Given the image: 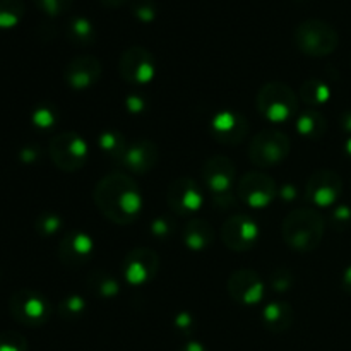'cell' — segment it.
I'll list each match as a JSON object with an SVG mask.
<instances>
[{
  "label": "cell",
  "instance_id": "cell-1",
  "mask_svg": "<svg viewBox=\"0 0 351 351\" xmlns=\"http://www.w3.org/2000/svg\"><path fill=\"white\" fill-rule=\"evenodd\" d=\"M93 197L99 213L115 225H130L143 209L139 185L125 173L105 175L96 184Z\"/></svg>",
  "mask_w": 351,
  "mask_h": 351
},
{
  "label": "cell",
  "instance_id": "cell-2",
  "mask_svg": "<svg viewBox=\"0 0 351 351\" xmlns=\"http://www.w3.org/2000/svg\"><path fill=\"white\" fill-rule=\"evenodd\" d=\"M326 223L321 213L312 208H298L288 213L283 221V239L297 252H312L324 237Z\"/></svg>",
  "mask_w": 351,
  "mask_h": 351
},
{
  "label": "cell",
  "instance_id": "cell-3",
  "mask_svg": "<svg viewBox=\"0 0 351 351\" xmlns=\"http://www.w3.org/2000/svg\"><path fill=\"white\" fill-rule=\"evenodd\" d=\"M256 106L266 120L283 123L297 113L298 95L285 82L271 81L257 93Z\"/></svg>",
  "mask_w": 351,
  "mask_h": 351
},
{
  "label": "cell",
  "instance_id": "cell-4",
  "mask_svg": "<svg viewBox=\"0 0 351 351\" xmlns=\"http://www.w3.org/2000/svg\"><path fill=\"white\" fill-rule=\"evenodd\" d=\"M293 40L302 53L308 57H326L338 48L339 34L326 21L307 19L298 24Z\"/></svg>",
  "mask_w": 351,
  "mask_h": 351
},
{
  "label": "cell",
  "instance_id": "cell-5",
  "mask_svg": "<svg viewBox=\"0 0 351 351\" xmlns=\"http://www.w3.org/2000/svg\"><path fill=\"white\" fill-rule=\"evenodd\" d=\"M291 143L280 130H263L249 143V160L259 168L281 165L288 158Z\"/></svg>",
  "mask_w": 351,
  "mask_h": 351
},
{
  "label": "cell",
  "instance_id": "cell-6",
  "mask_svg": "<svg viewBox=\"0 0 351 351\" xmlns=\"http://www.w3.org/2000/svg\"><path fill=\"white\" fill-rule=\"evenodd\" d=\"M9 312L19 324L27 328H40L50 319L51 305L38 291L23 288L10 297Z\"/></svg>",
  "mask_w": 351,
  "mask_h": 351
},
{
  "label": "cell",
  "instance_id": "cell-7",
  "mask_svg": "<svg viewBox=\"0 0 351 351\" xmlns=\"http://www.w3.org/2000/svg\"><path fill=\"white\" fill-rule=\"evenodd\" d=\"M50 158L55 167L62 171L81 170L88 160V144L79 134L62 132L50 141Z\"/></svg>",
  "mask_w": 351,
  "mask_h": 351
},
{
  "label": "cell",
  "instance_id": "cell-8",
  "mask_svg": "<svg viewBox=\"0 0 351 351\" xmlns=\"http://www.w3.org/2000/svg\"><path fill=\"white\" fill-rule=\"evenodd\" d=\"M160 269V256L149 247H136L122 263L123 280L130 287H144L154 280Z\"/></svg>",
  "mask_w": 351,
  "mask_h": 351
},
{
  "label": "cell",
  "instance_id": "cell-9",
  "mask_svg": "<svg viewBox=\"0 0 351 351\" xmlns=\"http://www.w3.org/2000/svg\"><path fill=\"white\" fill-rule=\"evenodd\" d=\"M119 71L123 81L130 84H147L153 81L156 64L153 53L147 48L130 47L120 57Z\"/></svg>",
  "mask_w": 351,
  "mask_h": 351
},
{
  "label": "cell",
  "instance_id": "cell-10",
  "mask_svg": "<svg viewBox=\"0 0 351 351\" xmlns=\"http://www.w3.org/2000/svg\"><path fill=\"white\" fill-rule=\"evenodd\" d=\"M259 225L250 216L243 215L228 218L219 230L223 243L235 252H245L252 249L259 240Z\"/></svg>",
  "mask_w": 351,
  "mask_h": 351
},
{
  "label": "cell",
  "instance_id": "cell-11",
  "mask_svg": "<svg viewBox=\"0 0 351 351\" xmlns=\"http://www.w3.org/2000/svg\"><path fill=\"white\" fill-rule=\"evenodd\" d=\"M278 194L276 182L266 173L250 171L239 182V197L250 208H266L274 201Z\"/></svg>",
  "mask_w": 351,
  "mask_h": 351
},
{
  "label": "cell",
  "instance_id": "cell-12",
  "mask_svg": "<svg viewBox=\"0 0 351 351\" xmlns=\"http://www.w3.org/2000/svg\"><path fill=\"white\" fill-rule=\"evenodd\" d=\"M343 194V178L332 170H319L311 175L305 185L307 201L319 208H328L338 202Z\"/></svg>",
  "mask_w": 351,
  "mask_h": 351
},
{
  "label": "cell",
  "instance_id": "cell-13",
  "mask_svg": "<svg viewBox=\"0 0 351 351\" xmlns=\"http://www.w3.org/2000/svg\"><path fill=\"white\" fill-rule=\"evenodd\" d=\"M167 202L178 216H192L204 204V195L197 182L180 177L170 184L167 191Z\"/></svg>",
  "mask_w": 351,
  "mask_h": 351
},
{
  "label": "cell",
  "instance_id": "cell-14",
  "mask_svg": "<svg viewBox=\"0 0 351 351\" xmlns=\"http://www.w3.org/2000/svg\"><path fill=\"white\" fill-rule=\"evenodd\" d=\"M211 132L218 143L225 146H237L243 143L249 134V122L235 110H223L216 113L211 122Z\"/></svg>",
  "mask_w": 351,
  "mask_h": 351
},
{
  "label": "cell",
  "instance_id": "cell-15",
  "mask_svg": "<svg viewBox=\"0 0 351 351\" xmlns=\"http://www.w3.org/2000/svg\"><path fill=\"white\" fill-rule=\"evenodd\" d=\"M95 254V242L91 237L79 230H72L67 232L60 240L58 245V257H60L62 264L67 267H81Z\"/></svg>",
  "mask_w": 351,
  "mask_h": 351
},
{
  "label": "cell",
  "instance_id": "cell-16",
  "mask_svg": "<svg viewBox=\"0 0 351 351\" xmlns=\"http://www.w3.org/2000/svg\"><path fill=\"white\" fill-rule=\"evenodd\" d=\"M228 293L237 304L257 305L264 297V283L252 269H239L228 278Z\"/></svg>",
  "mask_w": 351,
  "mask_h": 351
},
{
  "label": "cell",
  "instance_id": "cell-17",
  "mask_svg": "<svg viewBox=\"0 0 351 351\" xmlns=\"http://www.w3.org/2000/svg\"><path fill=\"white\" fill-rule=\"evenodd\" d=\"M235 165L228 156H213L202 165V178L213 194H228L235 180Z\"/></svg>",
  "mask_w": 351,
  "mask_h": 351
},
{
  "label": "cell",
  "instance_id": "cell-18",
  "mask_svg": "<svg viewBox=\"0 0 351 351\" xmlns=\"http://www.w3.org/2000/svg\"><path fill=\"white\" fill-rule=\"evenodd\" d=\"M101 62L93 55H79L72 58L65 67V81L72 89H88L95 86L101 77Z\"/></svg>",
  "mask_w": 351,
  "mask_h": 351
},
{
  "label": "cell",
  "instance_id": "cell-19",
  "mask_svg": "<svg viewBox=\"0 0 351 351\" xmlns=\"http://www.w3.org/2000/svg\"><path fill=\"white\" fill-rule=\"evenodd\" d=\"M158 160H160V149H158L156 144L149 139H141L127 146L120 161L132 173L144 175L156 167Z\"/></svg>",
  "mask_w": 351,
  "mask_h": 351
},
{
  "label": "cell",
  "instance_id": "cell-20",
  "mask_svg": "<svg viewBox=\"0 0 351 351\" xmlns=\"http://www.w3.org/2000/svg\"><path fill=\"white\" fill-rule=\"evenodd\" d=\"M295 321V312L288 302H271L263 311V324L267 331L274 335L288 331Z\"/></svg>",
  "mask_w": 351,
  "mask_h": 351
},
{
  "label": "cell",
  "instance_id": "cell-21",
  "mask_svg": "<svg viewBox=\"0 0 351 351\" xmlns=\"http://www.w3.org/2000/svg\"><path fill=\"white\" fill-rule=\"evenodd\" d=\"M213 242H215V228L211 223L202 218H192L187 223L184 230V243L187 249L199 252L211 247Z\"/></svg>",
  "mask_w": 351,
  "mask_h": 351
},
{
  "label": "cell",
  "instance_id": "cell-22",
  "mask_svg": "<svg viewBox=\"0 0 351 351\" xmlns=\"http://www.w3.org/2000/svg\"><path fill=\"white\" fill-rule=\"evenodd\" d=\"M297 130L307 139H321L328 130V120L319 110L307 108L297 117Z\"/></svg>",
  "mask_w": 351,
  "mask_h": 351
},
{
  "label": "cell",
  "instance_id": "cell-23",
  "mask_svg": "<svg viewBox=\"0 0 351 351\" xmlns=\"http://www.w3.org/2000/svg\"><path fill=\"white\" fill-rule=\"evenodd\" d=\"M65 34H67V40L74 47H89L96 40L95 26H93V23L88 17L82 16H75L69 19Z\"/></svg>",
  "mask_w": 351,
  "mask_h": 351
},
{
  "label": "cell",
  "instance_id": "cell-24",
  "mask_svg": "<svg viewBox=\"0 0 351 351\" xmlns=\"http://www.w3.org/2000/svg\"><path fill=\"white\" fill-rule=\"evenodd\" d=\"M300 99L311 108H319V106L326 105L331 98V89L321 79H307L304 84L300 86Z\"/></svg>",
  "mask_w": 351,
  "mask_h": 351
},
{
  "label": "cell",
  "instance_id": "cell-25",
  "mask_svg": "<svg viewBox=\"0 0 351 351\" xmlns=\"http://www.w3.org/2000/svg\"><path fill=\"white\" fill-rule=\"evenodd\" d=\"M88 285L89 291L93 295H96L98 298L103 300H110V298H115L120 291V285L112 274L105 273V271H95L88 276Z\"/></svg>",
  "mask_w": 351,
  "mask_h": 351
},
{
  "label": "cell",
  "instance_id": "cell-26",
  "mask_svg": "<svg viewBox=\"0 0 351 351\" xmlns=\"http://www.w3.org/2000/svg\"><path fill=\"white\" fill-rule=\"evenodd\" d=\"M26 7L23 0H0V29L17 26L24 17Z\"/></svg>",
  "mask_w": 351,
  "mask_h": 351
},
{
  "label": "cell",
  "instance_id": "cell-27",
  "mask_svg": "<svg viewBox=\"0 0 351 351\" xmlns=\"http://www.w3.org/2000/svg\"><path fill=\"white\" fill-rule=\"evenodd\" d=\"M98 147L106 154V156H110L115 161H120L122 160L123 153H125L127 144H125V139H123L120 134L108 130V132L99 134Z\"/></svg>",
  "mask_w": 351,
  "mask_h": 351
},
{
  "label": "cell",
  "instance_id": "cell-28",
  "mask_svg": "<svg viewBox=\"0 0 351 351\" xmlns=\"http://www.w3.org/2000/svg\"><path fill=\"white\" fill-rule=\"evenodd\" d=\"M86 312V302L84 298H81L79 295H69L64 300L58 304V314L60 317L69 319H79Z\"/></svg>",
  "mask_w": 351,
  "mask_h": 351
},
{
  "label": "cell",
  "instance_id": "cell-29",
  "mask_svg": "<svg viewBox=\"0 0 351 351\" xmlns=\"http://www.w3.org/2000/svg\"><path fill=\"white\" fill-rule=\"evenodd\" d=\"M31 120H33L34 127H38V129L41 130H47L55 125V122H57V113H55L53 106L40 105L34 108Z\"/></svg>",
  "mask_w": 351,
  "mask_h": 351
},
{
  "label": "cell",
  "instance_id": "cell-30",
  "mask_svg": "<svg viewBox=\"0 0 351 351\" xmlns=\"http://www.w3.org/2000/svg\"><path fill=\"white\" fill-rule=\"evenodd\" d=\"M130 9H132V14L141 23H153L156 19L158 10L154 0H132Z\"/></svg>",
  "mask_w": 351,
  "mask_h": 351
},
{
  "label": "cell",
  "instance_id": "cell-31",
  "mask_svg": "<svg viewBox=\"0 0 351 351\" xmlns=\"http://www.w3.org/2000/svg\"><path fill=\"white\" fill-rule=\"evenodd\" d=\"M0 351H27V341L17 331L0 332Z\"/></svg>",
  "mask_w": 351,
  "mask_h": 351
},
{
  "label": "cell",
  "instance_id": "cell-32",
  "mask_svg": "<svg viewBox=\"0 0 351 351\" xmlns=\"http://www.w3.org/2000/svg\"><path fill=\"white\" fill-rule=\"evenodd\" d=\"M175 228H177V223H175L173 218H170V216H158V218L153 219V223H151V233L160 240L170 239L175 233Z\"/></svg>",
  "mask_w": 351,
  "mask_h": 351
},
{
  "label": "cell",
  "instance_id": "cell-33",
  "mask_svg": "<svg viewBox=\"0 0 351 351\" xmlns=\"http://www.w3.org/2000/svg\"><path fill=\"white\" fill-rule=\"evenodd\" d=\"M34 226H36L38 233H41V235H45V237H50L62 228V219L58 218L57 215L47 213V215L38 216Z\"/></svg>",
  "mask_w": 351,
  "mask_h": 351
},
{
  "label": "cell",
  "instance_id": "cell-34",
  "mask_svg": "<svg viewBox=\"0 0 351 351\" xmlns=\"http://www.w3.org/2000/svg\"><path fill=\"white\" fill-rule=\"evenodd\" d=\"M40 10H43L48 16H60L71 9L74 0H33Z\"/></svg>",
  "mask_w": 351,
  "mask_h": 351
},
{
  "label": "cell",
  "instance_id": "cell-35",
  "mask_svg": "<svg viewBox=\"0 0 351 351\" xmlns=\"http://www.w3.org/2000/svg\"><path fill=\"white\" fill-rule=\"evenodd\" d=\"M329 223L335 230L338 232H343L348 226H351V208L346 204L336 206L335 211L331 213V218H329Z\"/></svg>",
  "mask_w": 351,
  "mask_h": 351
},
{
  "label": "cell",
  "instance_id": "cell-36",
  "mask_svg": "<svg viewBox=\"0 0 351 351\" xmlns=\"http://www.w3.org/2000/svg\"><path fill=\"white\" fill-rule=\"evenodd\" d=\"M271 285H273L274 290L280 291V293L288 291L293 287V274H291V271L287 269V267H280V269H276L271 274Z\"/></svg>",
  "mask_w": 351,
  "mask_h": 351
},
{
  "label": "cell",
  "instance_id": "cell-37",
  "mask_svg": "<svg viewBox=\"0 0 351 351\" xmlns=\"http://www.w3.org/2000/svg\"><path fill=\"white\" fill-rule=\"evenodd\" d=\"M175 328H177V331H180L182 335L192 332L194 331V319H192V315L189 314V312H182V314H178L177 317H175Z\"/></svg>",
  "mask_w": 351,
  "mask_h": 351
},
{
  "label": "cell",
  "instance_id": "cell-38",
  "mask_svg": "<svg viewBox=\"0 0 351 351\" xmlns=\"http://www.w3.org/2000/svg\"><path fill=\"white\" fill-rule=\"evenodd\" d=\"M125 105H127V108H129L130 113H141L147 108L146 98H143V96H139V95L129 96L125 101Z\"/></svg>",
  "mask_w": 351,
  "mask_h": 351
},
{
  "label": "cell",
  "instance_id": "cell-39",
  "mask_svg": "<svg viewBox=\"0 0 351 351\" xmlns=\"http://www.w3.org/2000/svg\"><path fill=\"white\" fill-rule=\"evenodd\" d=\"M341 288L346 291V293L351 295V266L346 267L345 273L341 276Z\"/></svg>",
  "mask_w": 351,
  "mask_h": 351
},
{
  "label": "cell",
  "instance_id": "cell-40",
  "mask_svg": "<svg viewBox=\"0 0 351 351\" xmlns=\"http://www.w3.org/2000/svg\"><path fill=\"white\" fill-rule=\"evenodd\" d=\"M178 351H208V348L199 341H187Z\"/></svg>",
  "mask_w": 351,
  "mask_h": 351
},
{
  "label": "cell",
  "instance_id": "cell-41",
  "mask_svg": "<svg viewBox=\"0 0 351 351\" xmlns=\"http://www.w3.org/2000/svg\"><path fill=\"white\" fill-rule=\"evenodd\" d=\"M281 197L287 199V201H293L297 197V192H295V189L291 185H288V187L281 189Z\"/></svg>",
  "mask_w": 351,
  "mask_h": 351
},
{
  "label": "cell",
  "instance_id": "cell-42",
  "mask_svg": "<svg viewBox=\"0 0 351 351\" xmlns=\"http://www.w3.org/2000/svg\"><path fill=\"white\" fill-rule=\"evenodd\" d=\"M99 2H101L105 7H110V9H117V7L123 5L127 0H99Z\"/></svg>",
  "mask_w": 351,
  "mask_h": 351
},
{
  "label": "cell",
  "instance_id": "cell-43",
  "mask_svg": "<svg viewBox=\"0 0 351 351\" xmlns=\"http://www.w3.org/2000/svg\"><path fill=\"white\" fill-rule=\"evenodd\" d=\"M345 149H346V154L351 158V136L346 139V144H345Z\"/></svg>",
  "mask_w": 351,
  "mask_h": 351
}]
</instances>
